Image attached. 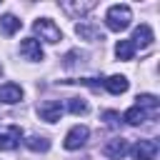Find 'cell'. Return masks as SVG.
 Listing matches in <instances>:
<instances>
[{
  "label": "cell",
  "instance_id": "obj_1",
  "mask_svg": "<svg viewBox=\"0 0 160 160\" xmlns=\"http://www.w3.org/2000/svg\"><path fill=\"white\" fill-rule=\"evenodd\" d=\"M132 22V10L128 5H110L108 12H105V25L112 30V32H122L128 30Z\"/></svg>",
  "mask_w": 160,
  "mask_h": 160
},
{
  "label": "cell",
  "instance_id": "obj_2",
  "mask_svg": "<svg viewBox=\"0 0 160 160\" xmlns=\"http://www.w3.org/2000/svg\"><path fill=\"white\" fill-rule=\"evenodd\" d=\"M32 30L40 35V40H45V42H60L62 40V32H60V28L50 20V18H38L35 22H32Z\"/></svg>",
  "mask_w": 160,
  "mask_h": 160
},
{
  "label": "cell",
  "instance_id": "obj_3",
  "mask_svg": "<svg viewBox=\"0 0 160 160\" xmlns=\"http://www.w3.org/2000/svg\"><path fill=\"white\" fill-rule=\"evenodd\" d=\"M88 138H90V130H88L85 125H75V128L68 130L62 145H65V150H80V148L88 142Z\"/></svg>",
  "mask_w": 160,
  "mask_h": 160
},
{
  "label": "cell",
  "instance_id": "obj_4",
  "mask_svg": "<svg viewBox=\"0 0 160 160\" xmlns=\"http://www.w3.org/2000/svg\"><path fill=\"white\" fill-rule=\"evenodd\" d=\"M22 140V130L20 125H8L0 128V150H15Z\"/></svg>",
  "mask_w": 160,
  "mask_h": 160
},
{
  "label": "cell",
  "instance_id": "obj_5",
  "mask_svg": "<svg viewBox=\"0 0 160 160\" xmlns=\"http://www.w3.org/2000/svg\"><path fill=\"white\" fill-rule=\"evenodd\" d=\"M128 150H130V145H128L125 138H112V140H108V142L102 145V155H108L110 160H120V158H125Z\"/></svg>",
  "mask_w": 160,
  "mask_h": 160
},
{
  "label": "cell",
  "instance_id": "obj_6",
  "mask_svg": "<svg viewBox=\"0 0 160 160\" xmlns=\"http://www.w3.org/2000/svg\"><path fill=\"white\" fill-rule=\"evenodd\" d=\"M130 152H132V160H155V155H158V142H155V140H138Z\"/></svg>",
  "mask_w": 160,
  "mask_h": 160
},
{
  "label": "cell",
  "instance_id": "obj_7",
  "mask_svg": "<svg viewBox=\"0 0 160 160\" xmlns=\"http://www.w3.org/2000/svg\"><path fill=\"white\" fill-rule=\"evenodd\" d=\"M20 55H22L25 60H32V62L42 60V48H40V40H35V38L22 40V42H20Z\"/></svg>",
  "mask_w": 160,
  "mask_h": 160
},
{
  "label": "cell",
  "instance_id": "obj_8",
  "mask_svg": "<svg viewBox=\"0 0 160 160\" xmlns=\"http://www.w3.org/2000/svg\"><path fill=\"white\" fill-rule=\"evenodd\" d=\"M38 112H40V118L45 122H58L60 115H62V105H60V100H48V102H42L38 108Z\"/></svg>",
  "mask_w": 160,
  "mask_h": 160
},
{
  "label": "cell",
  "instance_id": "obj_9",
  "mask_svg": "<svg viewBox=\"0 0 160 160\" xmlns=\"http://www.w3.org/2000/svg\"><path fill=\"white\" fill-rule=\"evenodd\" d=\"M130 42H132V48H148V45L152 42V28H150V25H140V28H135Z\"/></svg>",
  "mask_w": 160,
  "mask_h": 160
},
{
  "label": "cell",
  "instance_id": "obj_10",
  "mask_svg": "<svg viewBox=\"0 0 160 160\" xmlns=\"http://www.w3.org/2000/svg\"><path fill=\"white\" fill-rule=\"evenodd\" d=\"M0 100H2V102H8V105L20 102V100H22V88H20V85H15V82H5V85L0 88Z\"/></svg>",
  "mask_w": 160,
  "mask_h": 160
},
{
  "label": "cell",
  "instance_id": "obj_11",
  "mask_svg": "<svg viewBox=\"0 0 160 160\" xmlns=\"http://www.w3.org/2000/svg\"><path fill=\"white\" fill-rule=\"evenodd\" d=\"M128 78L125 75H110L108 80H105V90L108 92H112V95H122L125 90H128Z\"/></svg>",
  "mask_w": 160,
  "mask_h": 160
},
{
  "label": "cell",
  "instance_id": "obj_12",
  "mask_svg": "<svg viewBox=\"0 0 160 160\" xmlns=\"http://www.w3.org/2000/svg\"><path fill=\"white\" fill-rule=\"evenodd\" d=\"M148 118H152L148 110H142L140 105H132L130 110H125V115H122V120L128 122V125H140V122H145Z\"/></svg>",
  "mask_w": 160,
  "mask_h": 160
},
{
  "label": "cell",
  "instance_id": "obj_13",
  "mask_svg": "<svg viewBox=\"0 0 160 160\" xmlns=\"http://www.w3.org/2000/svg\"><path fill=\"white\" fill-rule=\"evenodd\" d=\"M20 28H22V20H18L15 15L5 12V15L0 18V30H2L5 35H15V32H18Z\"/></svg>",
  "mask_w": 160,
  "mask_h": 160
},
{
  "label": "cell",
  "instance_id": "obj_14",
  "mask_svg": "<svg viewBox=\"0 0 160 160\" xmlns=\"http://www.w3.org/2000/svg\"><path fill=\"white\" fill-rule=\"evenodd\" d=\"M75 32L80 35V38H88V40H105V35L98 30V28H92V25H85V22H80V25H75Z\"/></svg>",
  "mask_w": 160,
  "mask_h": 160
},
{
  "label": "cell",
  "instance_id": "obj_15",
  "mask_svg": "<svg viewBox=\"0 0 160 160\" xmlns=\"http://www.w3.org/2000/svg\"><path fill=\"white\" fill-rule=\"evenodd\" d=\"M115 55H118L120 60H132V55H135L132 42H130V40H118V45H115Z\"/></svg>",
  "mask_w": 160,
  "mask_h": 160
},
{
  "label": "cell",
  "instance_id": "obj_16",
  "mask_svg": "<svg viewBox=\"0 0 160 160\" xmlns=\"http://www.w3.org/2000/svg\"><path fill=\"white\" fill-rule=\"evenodd\" d=\"M25 145H28L30 150H35V152L50 150V140H48V138H40V135H30V138L25 140Z\"/></svg>",
  "mask_w": 160,
  "mask_h": 160
},
{
  "label": "cell",
  "instance_id": "obj_17",
  "mask_svg": "<svg viewBox=\"0 0 160 160\" xmlns=\"http://www.w3.org/2000/svg\"><path fill=\"white\" fill-rule=\"evenodd\" d=\"M62 8L68 10V12H90L92 8H95V2L92 0H88V2H62Z\"/></svg>",
  "mask_w": 160,
  "mask_h": 160
},
{
  "label": "cell",
  "instance_id": "obj_18",
  "mask_svg": "<svg viewBox=\"0 0 160 160\" xmlns=\"http://www.w3.org/2000/svg\"><path fill=\"white\" fill-rule=\"evenodd\" d=\"M68 110H70L72 115H85V112H88V102H85L82 98H70Z\"/></svg>",
  "mask_w": 160,
  "mask_h": 160
},
{
  "label": "cell",
  "instance_id": "obj_19",
  "mask_svg": "<svg viewBox=\"0 0 160 160\" xmlns=\"http://www.w3.org/2000/svg\"><path fill=\"white\" fill-rule=\"evenodd\" d=\"M102 118H105V122H108L110 128H115V125H118V120H120V115H118V112H112V110H108Z\"/></svg>",
  "mask_w": 160,
  "mask_h": 160
},
{
  "label": "cell",
  "instance_id": "obj_20",
  "mask_svg": "<svg viewBox=\"0 0 160 160\" xmlns=\"http://www.w3.org/2000/svg\"><path fill=\"white\" fill-rule=\"evenodd\" d=\"M0 72H2V65H0Z\"/></svg>",
  "mask_w": 160,
  "mask_h": 160
}]
</instances>
